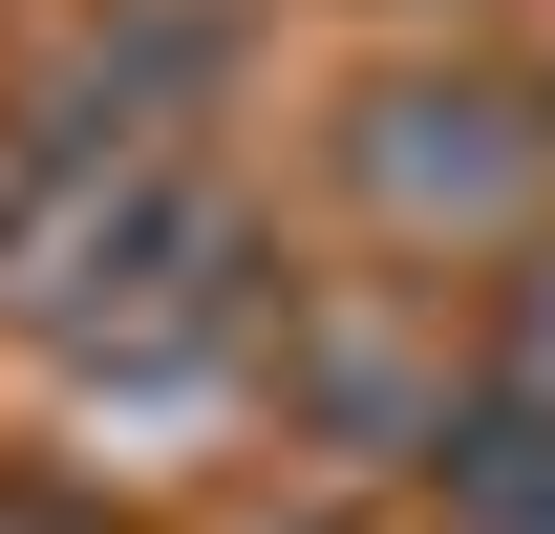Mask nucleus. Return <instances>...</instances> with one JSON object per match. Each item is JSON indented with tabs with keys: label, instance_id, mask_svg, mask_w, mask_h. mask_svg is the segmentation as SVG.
I'll list each match as a JSON object with an SVG mask.
<instances>
[{
	"label": "nucleus",
	"instance_id": "f257e3e1",
	"mask_svg": "<svg viewBox=\"0 0 555 534\" xmlns=\"http://www.w3.org/2000/svg\"><path fill=\"white\" fill-rule=\"evenodd\" d=\"M363 193L406 214V236H491V214L534 193V129H513L491 86H385V107H363Z\"/></svg>",
	"mask_w": 555,
	"mask_h": 534
},
{
	"label": "nucleus",
	"instance_id": "f03ea898",
	"mask_svg": "<svg viewBox=\"0 0 555 534\" xmlns=\"http://www.w3.org/2000/svg\"><path fill=\"white\" fill-rule=\"evenodd\" d=\"M449 534H555V406H491L470 492H449Z\"/></svg>",
	"mask_w": 555,
	"mask_h": 534
},
{
	"label": "nucleus",
	"instance_id": "7ed1b4c3",
	"mask_svg": "<svg viewBox=\"0 0 555 534\" xmlns=\"http://www.w3.org/2000/svg\"><path fill=\"white\" fill-rule=\"evenodd\" d=\"M491 385H513V406H555V257H534V300L491 321Z\"/></svg>",
	"mask_w": 555,
	"mask_h": 534
},
{
	"label": "nucleus",
	"instance_id": "20e7f679",
	"mask_svg": "<svg viewBox=\"0 0 555 534\" xmlns=\"http://www.w3.org/2000/svg\"><path fill=\"white\" fill-rule=\"evenodd\" d=\"M0 534H43V513H0Z\"/></svg>",
	"mask_w": 555,
	"mask_h": 534
}]
</instances>
